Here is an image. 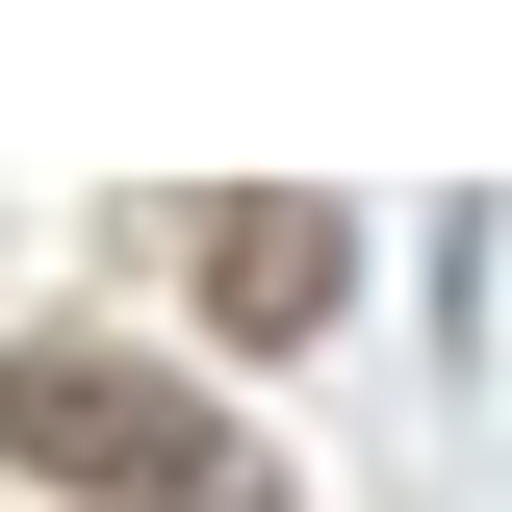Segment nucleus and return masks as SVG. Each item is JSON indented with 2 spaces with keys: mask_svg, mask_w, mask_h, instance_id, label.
Masks as SVG:
<instances>
[{
  "mask_svg": "<svg viewBox=\"0 0 512 512\" xmlns=\"http://www.w3.org/2000/svg\"><path fill=\"white\" fill-rule=\"evenodd\" d=\"M333 282H359V231H333V205H231V231H205V308H231L256 359H282V333H333Z\"/></svg>",
  "mask_w": 512,
  "mask_h": 512,
  "instance_id": "nucleus-2",
  "label": "nucleus"
},
{
  "mask_svg": "<svg viewBox=\"0 0 512 512\" xmlns=\"http://www.w3.org/2000/svg\"><path fill=\"white\" fill-rule=\"evenodd\" d=\"M0 461L77 512H256L231 410H205L180 359H103V333H0Z\"/></svg>",
  "mask_w": 512,
  "mask_h": 512,
  "instance_id": "nucleus-1",
  "label": "nucleus"
}]
</instances>
